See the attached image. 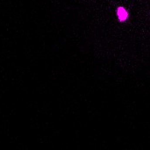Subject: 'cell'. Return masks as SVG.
Wrapping results in <instances>:
<instances>
[{
    "mask_svg": "<svg viewBox=\"0 0 150 150\" xmlns=\"http://www.w3.org/2000/svg\"><path fill=\"white\" fill-rule=\"evenodd\" d=\"M117 14H118V17H119V18H120V21H125L127 18V17H128L127 11L124 8H121V7L118 9Z\"/></svg>",
    "mask_w": 150,
    "mask_h": 150,
    "instance_id": "1",
    "label": "cell"
}]
</instances>
